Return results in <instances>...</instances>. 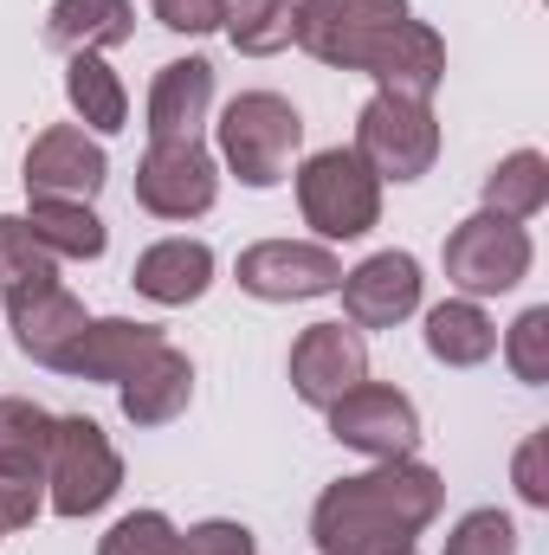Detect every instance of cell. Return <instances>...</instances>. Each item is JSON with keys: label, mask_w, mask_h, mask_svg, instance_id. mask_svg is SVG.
Wrapping results in <instances>:
<instances>
[{"label": "cell", "mask_w": 549, "mask_h": 555, "mask_svg": "<svg viewBox=\"0 0 549 555\" xmlns=\"http://www.w3.org/2000/svg\"><path fill=\"white\" fill-rule=\"evenodd\" d=\"M439 511L446 478L426 459H375L369 472L323 485L310 504V543L317 555H401L433 530Z\"/></svg>", "instance_id": "obj_1"}, {"label": "cell", "mask_w": 549, "mask_h": 555, "mask_svg": "<svg viewBox=\"0 0 549 555\" xmlns=\"http://www.w3.org/2000/svg\"><path fill=\"white\" fill-rule=\"evenodd\" d=\"M214 142H220L214 162H227V168L240 175V188L266 194L278 181H291V168H297L304 117H297V104L278 98V91H240V98L220 111Z\"/></svg>", "instance_id": "obj_2"}, {"label": "cell", "mask_w": 549, "mask_h": 555, "mask_svg": "<svg viewBox=\"0 0 549 555\" xmlns=\"http://www.w3.org/2000/svg\"><path fill=\"white\" fill-rule=\"evenodd\" d=\"M291 181H297V214L323 246L369 240L382 227V181L369 175V162L356 149H343V142L317 149L310 162L291 168Z\"/></svg>", "instance_id": "obj_3"}, {"label": "cell", "mask_w": 549, "mask_h": 555, "mask_svg": "<svg viewBox=\"0 0 549 555\" xmlns=\"http://www.w3.org/2000/svg\"><path fill=\"white\" fill-rule=\"evenodd\" d=\"M124 491V452L91 414L52 420V452H46V511L65 524L98 517Z\"/></svg>", "instance_id": "obj_4"}, {"label": "cell", "mask_w": 549, "mask_h": 555, "mask_svg": "<svg viewBox=\"0 0 549 555\" xmlns=\"http://www.w3.org/2000/svg\"><path fill=\"white\" fill-rule=\"evenodd\" d=\"M408 13V0H291V46L330 72H369Z\"/></svg>", "instance_id": "obj_5"}, {"label": "cell", "mask_w": 549, "mask_h": 555, "mask_svg": "<svg viewBox=\"0 0 549 555\" xmlns=\"http://www.w3.org/2000/svg\"><path fill=\"white\" fill-rule=\"evenodd\" d=\"M439 266H446V284L459 291V297H505V291H518L531 266H537V246H531V227H518V220H498V214H465L452 233H446V246H439Z\"/></svg>", "instance_id": "obj_6"}, {"label": "cell", "mask_w": 549, "mask_h": 555, "mask_svg": "<svg viewBox=\"0 0 549 555\" xmlns=\"http://www.w3.org/2000/svg\"><path fill=\"white\" fill-rule=\"evenodd\" d=\"M362 162H369V175L388 188H408L420 175H433V162H439V117H433V104H413V98H388V91H375L362 111H356V142H349Z\"/></svg>", "instance_id": "obj_7"}, {"label": "cell", "mask_w": 549, "mask_h": 555, "mask_svg": "<svg viewBox=\"0 0 549 555\" xmlns=\"http://www.w3.org/2000/svg\"><path fill=\"white\" fill-rule=\"evenodd\" d=\"M220 201V162L194 142H149L137 162V207L155 220H201Z\"/></svg>", "instance_id": "obj_8"}, {"label": "cell", "mask_w": 549, "mask_h": 555, "mask_svg": "<svg viewBox=\"0 0 549 555\" xmlns=\"http://www.w3.org/2000/svg\"><path fill=\"white\" fill-rule=\"evenodd\" d=\"M233 278L259 304H310V297H336L343 259L323 240H259L240 253Z\"/></svg>", "instance_id": "obj_9"}, {"label": "cell", "mask_w": 549, "mask_h": 555, "mask_svg": "<svg viewBox=\"0 0 549 555\" xmlns=\"http://www.w3.org/2000/svg\"><path fill=\"white\" fill-rule=\"evenodd\" d=\"M323 420H330V439L349 446V452H362L369 465L375 459H413L420 452V408H413L401 388H388V382L349 388L343 401L323 408Z\"/></svg>", "instance_id": "obj_10"}, {"label": "cell", "mask_w": 549, "mask_h": 555, "mask_svg": "<svg viewBox=\"0 0 549 555\" xmlns=\"http://www.w3.org/2000/svg\"><path fill=\"white\" fill-rule=\"evenodd\" d=\"M20 181H26V201H98L111 181V155L91 130L52 124L33 137L26 162H20Z\"/></svg>", "instance_id": "obj_11"}, {"label": "cell", "mask_w": 549, "mask_h": 555, "mask_svg": "<svg viewBox=\"0 0 549 555\" xmlns=\"http://www.w3.org/2000/svg\"><path fill=\"white\" fill-rule=\"evenodd\" d=\"M284 369H291V395L323 414L330 401H343L349 388L369 382V336L356 323H310V330H297Z\"/></svg>", "instance_id": "obj_12"}, {"label": "cell", "mask_w": 549, "mask_h": 555, "mask_svg": "<svg viewBox=\"0 0 549 555\" xmlns=\"http://www.w3.org/2000/svg\"><path fill=\"white\" fill-rule=\"evenodd\" d=\"M336 297H343V323H356V330H395V323H408L413 310H420L426 278H420L413 253L388 246V253H369L356 272H343Z\"/></svg>", "instance_id": "obj_13"}, {"label": "cell", "mask_w": 549, "mask_h": 555, "mask_svg": "<svg viewBox=\"0 0 549 555\" xmlns=\"http://www.w3.org/2000/svg\"><path fill=\"white\" fill-rule=\"evenodd\" d=\"M162 343H168V336H162V323H142V317H91V323H85V336L65 349L59 375L117 388V382H130V375H137V362H149Z\"/></svg>", "instance_id": "obj_14"}, {"label": "cell", "mask_w": 549, "mask_h": 555, "mask_svg": "<svg viewBox=\"0 0 549 555\" xmlns=\"http://www.w3.org/2000/svg\"><path fill=\"white\" fill-rule=\"evenodd\" d=\"M207 111H214V59L188 52V59H168L149 78L142 130H149V142H194L201 124H207Z\"/></svg>", "instance_id": "obj_15"}, {"label": "cell", "mask_w": 549, "mask_h": 555, "mask_svg": "<svg viewBox=\"0 0 549 555\" xmlns=\"http://www.w3.org/2000/svg\"><path fill=\"white\" fill-rule=\"evenodd\" d=\"M7 323H13V349H20L26 362L59 369V362H65V349L85 336L91 310H85L65 284H39V291L7 297Z\"/></svg>", "instance_id": "obj_16"}, {"label": "cell", "mask_w": 549, "mask_h": 555, "mask_svg": "<svg viewBox=\"0 0 549 555\" xmlns=\"http://www.w3.org/2000/svg\"><path fill=\"white\" fill-rule=\"evenodd\" d=\"M362 78H375V91H388V98H413V104H433V91L446 85V39L426 26V20H401L388 39H382V52L369 59V72Z\"/></svg>", "instance_id": "obj_17"}, {"label": "cell", "mask_w": 549, "mask_h": 555, "mask_svg": "<svg viewBox=\"0 0 549 555\" xmlns=\"http://www.w3.org/2000/svg\"><path fill=\"white\" fill-rule=\"evenodd\" d=\"M130 284H137V297L162 304V310H188L214 284V246L207 240H188V233H168V240H155V246L137 253Z\"/></svg>", "instance_id": "obj_18"}, {"label": "cell", "mask_w": 549, "mask_h": 555, "mask_svg": "<svg viewBox=\"0 0 549 555\" xmlns=\"http://www.w3.org/2000/svg\"><path fill=\"white\" fill-rule=\"evenodd\" d=\"M188 401H194V362H188L175 343H162L149 362H137L130 382H117V408H124V420H130L137 433H155V426L181 420Z\"/></svg>", "instance_id": "obj_19"}, {"label": "cell", "mask_w": 549, "mask_h": 555, "mask_svg": "<svg viewBox=\"0 0 549 555\" xmlns=\"http://www.w3.org/2000/svg\"><path fill=\"white\" fill-rule=\"evenodd\" d=\"M137 39V0H52L46 46L52 52H117Z\"/></svg>", "instance_id": "obj_20"}, {"label": "cell", "mask_w": 549, "mask_h": 555, "mask_svg": "<svg viewBox=\"0 0 549 555\" xmlns=\"http://www.w3.org/2000/svg\"><path fill=\"white\" fill-rule=\"evenodd\" d=\"M420 343H426V356L439 369H485L498 356V323H491V310L478 297H446V304L426 310Z\"/></svg>", "instance_id": "obj_21"}, {"label": "cell", "mask_w": 549, "mask_h": 555, "mask_svg": "<svg viewBox=\"0 0 549 555\" xmlns=\"http://www.w3.org/2000/svg\"><path fill=\"white\" fill-rule=\"evenodd\" d=\"M33 227V240L59 259V266H98L111 253V227L98 220L91 201H26L20 214Z\"/></svg>", "instance_id": "obj_22"}, {"label": "cell", "mask_w": 549, "mask_h": 555, "mask_svg": "<svg viewBox=\"0 0 549 555\" xmlns=\"http://www.w3.org/2000/svg\"><path fill=\"white\" fill-rule=\"evenodd\" d=\"M65 104H72L78 130H91V137L130 130V91H124V78L111 72L104 52H72L65 59Z\"/></svg>", "instance_id": "obj_23"}, {"label": "cell", "mask_w": 549, "mask_h": 555, "mask_svg": "<svg viewBox=\"0 0 549 555\" xmlns=\"http://www.w3.org/2000/svg\"><path fill=\"white\" fill-rule=\"evenodd\" d=\"M52 420L26 395H0V478L46 485V452H52Z\"/></svg>", "instance_id": "obj_24"}, {"label": "cell", "mask_w": 549, "mask_h": 555, "mask_svg": "<svg viewBox=\"0 0 549 555\" xmlns=\"http://www.w3.org/2000/svg\"><path fill=\"white\" fill-rule=\"evenodd\" d=\"M549 207V155L544 149H511L491 175H485V214L498 220H537Z\"/></svg>", "instance_id": "obj_25"}, {"label": "cell", "mask_w": 549, "mask_h": 555, "mask_svg": "<svg viewBox=\"0 0 549 555\" xmlns=\"http://www.w3.org/2000/svg\"><path fill=\"white\" fill-rule=\"evenodd\" d=\"M220 33L246 59H278L291 46V0H227V26Z\"/></svg>", "instance_id": "obj_26"}, {"label": "cell", "mask_w": 549, "mask_h": 555, "mask_svg": "<svg viewBox=\"0 0 549 555\" xmlns=\"http://www.w3.org/2000/svg\"><path fill=\"white\" fill-rule=\"evenodd\" d=\"M39 284H59V259L33 240L20 214H0V297L39 291Z\"/></svg>", "instance_id": "obj_27"}, {"label": "cell", "mask_w": 549, "mask_h": 555, "mask_svg": "<svg viewBox=\"0 0 549 555\" xmlns=\"http://www.w3.org/2000/svg\"><path fill=\"white\" fill-rule=\"evenodd\" d=\"M505 369L524 382V388H544L549 382V304H531L511 330H505Z\"/></svg>", "instance_id": "obj_28"}, {"label": "cell", "mask_w": 549, "mask_h": 555, "mask_svg": "<svg viewBox=\"0 0 549 555\" xmlns=\"http://www.w3.org/2000/svg\"><path fill=\"white\" fill-rule=\"evenodd\" d=\"M98 555H181V530L168 511H130L98 537Z\"/></svg>", "instance_id": "obj_29"}, {"label": "cell", "mask_w": 549, "mask_h": 555, "mask_svg": "<svg viewBox=\"0 0 549 555\" xmlns=\"http://www.w3.org/2000/svg\"><path fill=\"white\" fill-rule=\"evenodd\" d=\"M439 555H518V524H511V511H498V504L465 511V517L446 530V550Z\"/></svg>", "instance_id": "obj_30"}, {"label": "cell", "mask_w": 549, "mask_h": 555, "mask_svg": "<svg viewBox=\"0 0 549 555\" xmlns=\"http://www.w3.org/2000/svg\"><path fill=\"white\" fill-rule=\"evenodd\" d=\"M181 555H259V537L233 517H207L181 530Z\"/></svg>", "instance_id": "obj_31"}, {"label": "cell", "mask_w": 549, "mask_h": 555, "mask_svg": "<svg viewBox=\"0 0 549 555\" xmlns=\"http://www.w3.org/2000/svg\"><path fill=\"white\" fill-rule=\"evenodd\" d=\"M549 433H524V446L511 452V485L531 511H549Z\"/></svg>", "instance_id": "obj_32"}, {"label": "cell", "mask_w": 549, "mask_h": 555, "mask_svg": "<svg viewBox=\"0 0 549 555\" xmlns=\"http://www.w3.org/2000/svg\"><path fill=\"white\" fill-rule=\"evenodd\" d=\"M149 13L181 33V39H201V33H220L227 26V0H149Z\"/></svg>", "instance_id": "obj_33"}, {"label": "cell", "mask_w": 549, "mask_h": 555, "mask_svg": "<svg viewBox=\"0 0 549 555\" xmlns=\"http://www.w3.org/2000/svg\"><path fill=\"white\" fill-rule=\"evenodd\" d=\"M401 555H420V550H401Z\"/></svg>", "instance_id": "obj_34"}]
</instances>
